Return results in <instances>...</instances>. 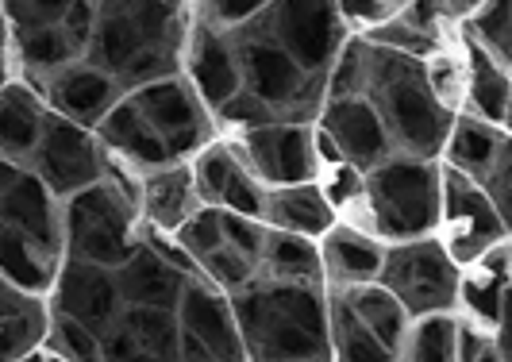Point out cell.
Wrapping results in <instances>:
<instances>
[{"label": "cell", "instance_id": "cell-1", "mask_svg": "<svg viewBox=\"0 0 512 362\" xmlns=\"http://www.w3.org/2000/svg\"><path fill=\"white\" fill-rule=\"evenodd\" d=\"M185 39L189 27L181 0H97L85 62L104 70L120 93H135L178 74Z\"/></svg>", "mask_w": 512, "mask_h": 362}, {"label": "cell", "instance_id": "cell-2", "mask_svg": "<svg viewBox=\"0 0 512 362\" xmlns=\"http://www.w3.org/2000/svg\"><path fill=\"white\" fill-rule=\"evenodd\" d=\"M231 316L247 362H328V301L320 285L255 278L235 289Z\"/></svg>", "mask_w": 512, "mask_h": 362}, {"label": "cell", "instance_id": "cell-3", "mask_svg": "<svg viewBox=\"0 0 512 362\" xmlns=\"http://www.w3.org/2000/svg\"><path fill=\"white\" fill-rule=\"evenodd\" d=\"M362 101L378 112L397 155H439L447 143V131L455 124L451 104L432 89L428 66L420 58L389 51V47H374V43H366Z\"/></svg>", "mask_w": 512, "mask_h": 362}, {"label": "cell", "instance_id": "cell-4", "mask_svg": "<svg viewBox=\"0 0 512 362\" xmlns=\"http://www.w3.org/2000/svg\"><path fill=\"white\" fill-rule=\"evenodd\" d=\"M62 247L70 259L97 262L116 270L139 247L135 232V201L120 178L93 181L62 208Z\"/></svg>", "mask_w": 512, "mask_h": 362}, {"label": "cell", "instance_id": "cell-5", "mask_svg": "<svg viewBox=\"0 0 512 362\" xmlns=\"http://www.w3.org/2000/svg\"><path fill=\"white\" fill-rule=\"evenodd\" d=\"M235 54H239V78L243 93H251L258 104L274 112L278 124H305L328 101V78L305 74L289 54L270 43L258 31H228Z\"/></svg>", "mask_w": 512, "mask_h": 362}, {"label": "cell", "instance_id": "cell-6", "mask_svg": "<svg viewBox=\"0 0 512 362\" xmlns=\"http://www.w3.org/2000/svg\"><path fill=\"white\" fill-rule=\"evenodd\" d=\"M362 189L385 239H420L439 224V170L428 158L389 155L366 170Z\"/></svg>", "mask_w": 512, "mask_h": 362}, {"label": "cell", "instance_id": "cell-7", "mask_svg": "<svg viewBox=\"0 0 512 362\" xmlns=\"http://www.w3.org/2000/svg\"><path fill=\"white\" fill-rule=\"evenodd\" d=\"M243 27L278 43L305 74L316 78H328L332 62L347 43V24L335 0H274L262 16Z\"/></svg>", "mask_w": 512, "mask_h": 362}, {"label": "cell", "instance_id": "cell-8", "mask_svg": "<svg viewBox=\"0 0 512 362\" xmlns=\"http://www.w3.org/2000/svg\"><path fill=\"white\" fill-rule=\"evenodd\" d=\"M378 282L401 301L409 316L447 312L459 297V266L436 239H412L385 251Z\"/></svg>", "mask_w": 512, "mask_h": 362}, {"label": "cell", "instance_id": "cell-9", "mask_svg": "<svg viewBox=\"0 0 512 362\" xmlns=\"http://www.w3.org/2000/svg\"><path fill=\"white\" fill-rule=\"evenodd\" d=\"M27 170L43 181L54 197H74L108 174V162H104L97 139L81 124L66 120V116H47V128L39 135V147L27 162Z\"/></svg>", "mask_w": 512, "mask_h": 362}, {"label": "cell", "instance_id": "cell-10", "mask_svg": "<svg viewBox=\"0 0 512 362\" xmlns=\"http://www.w3.org/2000/svg\"><path fill=\"white\" fill-rule=\"evenodd\" d=\"M128 101L139 108V116L151 124L154 135L166 143V151H170L174 162H178L181 155L201 151L208 143V135H212L205 104L197 101V93H193L178 74L135 89V93H128Z\"/></svg>", "mask_w": 512, "mask_h": 362}, {"label": "cell", "instance_id": "cell-11", "mask_svg": "<svg viewBox=\"0 0 512 362\" xmlns=\"http://www.w3.org/2000/svg\"><path fill=\"white\" fill-rule=\"evenodd\" d=\"M439 216H447V224L455 228L451 239V259H482V251L501 243L509 235V220L493 208L486 189L478 181H470L459 170L439 174Z\"/></svg>", "mask_w": 512, "mask_h": 362}, {"label": "cell", "instance_id": "cell-12", "mask_svg": "<svg viewBox=\"0 0 512 362\" xmlns=\"http://www.w3.org/2000/svg\"><path fill=\"white\" fill-rule=\"evenodd\" d=\"M120 309H124V297H120L116 274L108 266L66 259L62 270L54 274V312L77 320L97 339L116 324Z\"/></svg>", "mask_w": 512, "mask_h": 362}, {"label": "cell", "instance_id": "cell-13", "mask_svg": "<svg viewBox=\"0 0 512 362\" xmlns=\"http://www.w3.org/2000/svg\"><path fill=\"white\" fill-rule=\"evenodd\" d=\"M174 316H178L181 336L189 339V343H197L201 351H208L216 362H247L231 305L212 285L189 278L185 289H181V301Z\"/></svg>", "mask_w": 512, "mask_h": 362}, {"label": "cell", "instance_id": "cell-14", "mask_svg": "<svg viewBox=\"0 0 512 362\" xmlns=\"http://www.w3.org/2000/svg\"><path fill=\"white\" fill-rule=\"evenodd\" d=\"M247 162L270 185H301L316 174V147L305 124H266L243 139Z\"/></svg>", "mask_w": 512, "mask_h": 362}, {"label": "cell", "instance_id": "cell-15", "mask_svg": "<svg viewBox=\"0 0 512 362\" xmlns=\"http://www.w3.org/2000/svg\"><path fill=\"white\" fill-rule=\"evenodd\" d=\"M320 124H324V135L335 143L339 158L355 170H374L378 162H385L393 151L389 135H385L382 120L370 104L362 97H343V101H328L320 108Z\"/></svg>", "mask_w": 512, "mask_h": 362}, {"label": "cell", "instance_id": "cell-16", "mask_svg": "<svg viewBox=\"0 0 512 362\" xmlns=\"http://www.w3.org/2000/svg\"><path fill=\"white\" fill-rule=\"evenodd\" d=\"M39 89H43V101L51 104L58 116L74 120V124H81V128L101 124L104 112L124 97L120 85L108 78L104 70H97L93 62H85V58H77V62H70L66 70L51 74Z\"/></svg>", "mask_w": 512, "mask_h": 362}, {"label": "cell", "instance_id": "cell-17", "mask_svg": "<svg viewBox=\"0 0 512 362\" xmlns=\"http://www.w3.org/2000/svg\"><path fill=\"white\" fill-rule=\"evenodd\" d=\"M0 220L24 232L51 259L62 255V216L54 212V193L27 166H20L16 178L0 189Z\"/></svg>", "mask_w": 512, "mask_h": 362}, {"label": "cell", "instance_id": "cell-18", "mask_svg": "<svg viewBox=\"0 0 512 362\" xmlns=\"http://www.w3.org/2000/svg\"><path fill=\"white\" fill-rule=\"evenodd\" d=\"M189 47V78H193V93L197 101L208 104V108H220L228 104L239 89H243V78H239V54H235V43H231L228 31H212V27L197 24L185 39Z\"/></svg>", "mask_w": 512, "mask_h": 362}, {"label": "cell", "instance_id": "cell-19", "mask_svg": "<svg viewBox=\"0 0 512 362\" xmlns=\"http://www.w3.org/2000/svg\"><path fill=\"white\" fill-rule=\"evenodd\" d=\"M112 274H116L124 305H147V309H170V312L178 309L181 289L193 278V274L178 270L174 262L162 259L151 243H143V239H139V247Z\"/></svg>", "mask_w": 512, "mask_h": 362}, {"label": "cell", "instance_id": "cell-20", "mask_svg": "<svg viewBox=\"0 0 512 362\" xmlns=\"http://www.w3.org/2000/svg\"><path fill=\"white\" fill-rule=\"evenodd\" d=\"M47 116H51L47 104L31 85L8 81L0 89V158L27 166L47 128Z\"/></svg>", "mask_w": 512, "mask_h": 362}, {"label": "cell", "instance_id": "cell-21", "mask_svg": "<svg viewBox=\"0 0 512 362\" xmlns=\"http://www.w3.org/2000/svg\"><path fill=\"white\" fill-rule=\"evenodd\" d=\"M97 131H101L104 147H112L116 155H124L131 166H139V170L174 166V158H170V151H166V143L154 135L151 124L139 116V108H135L128 97H120V101L104 112V120L97 124Z\"/></svg>", "mask_w": 512, "mask_h": 362}, {"label": "cell", "instance_id": "cell-22", "mask_svg": "<svg viewBox=\"0 0 512 362\" xmlns=\"http://www.w3.org/2000/svg\"><path fill=\"white\" fill-rule=\"evenodd\" d=\"M262 216L278 228L293 235H324L332 228V201L324 197L320 185H278L274 193H266Z\"/></svg>", "mask_w": 512, "mask_h": 362}, {"label": "cell", "instance_id": "cell-23", "mask_svg": "<svg viewBox=\"0 0 512 362\" xmlns=\"http://www.w3.org/2000/svg\"><path fill=\"white\" fill-rule=\"evenodd\" d=\"M139 201H143V208H147L151 224L166 228V232H178L181 224L197 212L193 174H189L185 166H162V170H151V174L143 178Z\"/></svg>", "mask_w": 512, "mask_h": 362}, {"label": "cell", "instance_id": "cell-24", "mask_svg": "<svg viewBox=\"0 0 512 362\" xmlns=\"http://www.w3.org/2000/svg\"><path fill=\"white\" fill-rule=\"evenodd\" d=\"M12 47H16V62H20V70H24V78L31 81V85H43L51 74L66 70L77 58H85V51L66 35L62 24L16 31Z\"/></svg>", "mask_w": 512, "mask_h": 362}, {"label": "cell", "instance_id": "cell-25", "mask_svg": "<svg viewBox=\"0 0 512 362\" xmlns=\"http://www.w3.org/2000/svg\"><path fill=\"white\" fill-rule=\"evenodd\" d=\"M58 274V259L39 251L24 232H16L8 220H0V278L12 282L20 293H47Z\"/></svg>", "mask_w": 512, "mask_h": 362}, {"label": "cell", "instance_id": "cell-26", "mask_svg": "<svg viewBox=\"0 0 512 362\" xmlns=\"http://www.w3.org/2000/svg\"><path fill=\"white\" fill-rule=\"evenodd\" d=\"M258 274L274 278V282L324 285V262H320V251L308 243L305 235L266 228V243H262V255H258Z\"/></svg>", "mask_w": 512, "mask_h": 362}, {"label": "cell", "instance_id": "cell-27", "mask_svg": "<svg viewBox=\"0 0 512 362\" xmlns=\"http://www.w3.org/2000/svg\"><path fill=\"white\" fill-rule=\"evenodd\" d=\"M505 131L486 124V120H474V116H459L451 131H447V155H451V170L466 174L470 181H486L489 166L497 162L501 147H505Z\"/></svg>", "mask_w": 512, "mask_h": 362}, {"label": "cell", "instance_id": "cell-28", "mask_svg": "<svg viewBox=\"0 0 512 362\" xmlns=\"http://www.w3.org/2000/svg\"><path fill=\"white\" fill-rule=\"evenodd\" d=\"M324 239V255L320 262H328L335 282L343 285H362L374 282L378 270H382L385 251L370 239V235L355 232V228H328Z\"/></svg>", "mask_w": 512, "mask_h": 362}, {"label": "cell", "instance_id": "cell-29", "mask_svg": "<svg viewBox=\"0 0 512 362\" xmlns=\"http://www.w3.org/2000/svg\"><path fill=\"white\" fill-rule=\"evenodd\" d=\"M347 309L359 316L362 324L382 339L389 351H397L405 343V332H409V312L401 309V301L385 289V285L362 282V285H347L343 293Z\"/></svg>", "mask_w": 512, "mask_h": 362}, {"label": "cell", "instance_id": "cell-30", "mask_svg": "<svg viewBox=\"0 0 512 362\" xmlns=\"http://www.w3.org/2000/svg\"><path fill=\"white\" fill-rule=\"evenodd\" d=\"M328 332H332V355H339V362H397V351H389L382 339L347 309L343 297L328 301Z\"/></svg>", "mask_w": 512, "mask_h": 362}, {"label": "cell", "instance_id": "cell-31", "mask_svg": "<svg viewBox=\"0 0 512 362\" xmlns=\"http://www.w3.org/2000/svg\"><path fill=\"white\" fill-rule=\"evenodd\" d=\"M470 108L493 128L509 120V74L501 62H493L478 47H474V66H470Z\"/></svg>", "mask_w": 512, "mask_h": 362}, {"label": "cell", "instance_id": "cell-32", "mask_svg": "<svg viewBox=\"0 0 512 362\" xmlns=\"http://www.w3.org/2000/svg\"><path fill=\"white\" fill-rule=\"evenodd\" d=\"M47 336V312L31 309L24 316H12L0 324V362H66L51 347L43 351L39 343Z\"/></svg>", "mask_w": 512, "mask_h": 362}, {"label": "cell", "instance_id": "cell-33", "mask_svg": "<svg viewBox=\"0 0 512 362\" xmlns=\"http://www.w3.org/2000/svg\"><path fill=\"white\" fill-rule=\"evenodd\" d=\"M420 324L412 328L409 362H455V320L447 312L416 316Z\"/></svg>", "mask_w": 512, "mask_h": 362}, {"label": "cell", "instance_id": "cell-34", "mask_svg": "<svg viewBox=\"0 0 512 362\" xmlns=\"http://www.w3.org/2000/svg\"><path fill=\"white\" fill-rule=\"evenodd\" d=\"M474 39L486 47V54L493 62L509 66V54H512V16H509V0H482L478 16H474Z\"/></svg>", "mask_w": 512, "mask_h": 362}, {"label": "cell", "instance_id": "cell-35", "mask_svg": "<svg viewBox=\"0 0 512 362\" xmlns=\"http://www.w3.org/2000/svg\"><path fill=\"white\" fill-rule=\"evenodd\" d=\"M366 43L389 47V51H401V54H409V58H432V54L439 51L436 31H420V27L405 24L401 16H397V20H382V24L370 31Z\"/></svg>", "mask_w": 512, "mask_h": 362}, {"label": "cell", "instance_id": "cell-36", "mask_svg": "<svg viewBox=\"0 0 512 362\" xmlns=\"http://www.w3.org/2000/svg\"><path fill=\"white\" fill-rule=\"evenodd\" d=\"M239 158L231 155V147H208L201 151V158L193 162V189H197V201H208V205H220V193L228 178L235 174Z\"/></svg>", "mask_w": 512, "mask_h": 362}, {"label": "cell", "instance_id": "cell-37", "mask_svg": "<svg viewBox=\"0 0 512 362\" xmlns=\"http://www.w3.org/2000/svg\"><path fill=\"white\" fill-rule=\"evenodd\" d=\"M220 208H197L185 224L178 228V247L193 262H201L205 255H212L216 247H224V224H220Z\"/></svg>", "mask_w": 512, "mask_h": 362}, {"label": "cell", "instance_id": "cell-38", "mask_svg": "<svg viewBox=\"0 0 512 362\" xmlns=\"http://www.w3.org/2000/svg\"><path fill=\"white\" fill-rule=\"evenodd\" d=\"M362 85H366V39H351L343 43V51L328 70V101L362 97Z\"/></svg>", "mask_w": 512, "mask_h": 362}, {"label": "cell", "instance_id": "cell-39", "mask_svg": "<svg viewBox=\"0 0 512 362\" xmlns=\"http://www.w3.org/2000/svg\"><path fill=\"white\" fill-rule=\"evenodd\" d=\"M486 270V266H482ZM462 297L474 316H482L486 324H501V305H505V289H509V270H486L482 278H470L466 285H459Z\"/></svg>", "mask_w": 512, "mask_h": 362}, {"label": "cell", "instance_id": "cell-40", "mask_svg": "<svg viewBox=\"0 0 512 362\" xmlns=\"http://www.w3.org/2000/svg\"><path fill=\"white\" fill-rule=\"evenodd\" d=\"M47 339H51L54 355H62L66 362H101V339L93 336V332H85L70 316H58L54 312Z\"/></svg>", "mask_w": 512, "mask_h": 362}, {"label": "cell", "instance_id": "cell-41", "mask_svg": "<svg viewBox=\"0 0 512 362\" xmlns=\"http://www.w3.org/2000/svg\"><path fill=\"white\" fill-rule=\"evenodd\" d=\"M274 0H201V20L197 24L212 27V31H239L262 16Z\"/></svg>", "mask_w": 512, "mask_h": 362}, {"label": "cell", "instance_id": "cell-42", "mask_svg": "<svg viewBox=\"0 0 512 362\" xmlns=\"http://www.w3.org/2000/svg\"><path fill=\"white\" fill-rule=\"evenodd\" d=\"M197 266L205 270L212 282L224 285V289H231V293H235V289H243L247 282H255V278H258L255 262L243 259L239 251H231L228 243H224V247H216L212 255H205V259L197 262Z\"/></svg>", "mask_w": 512, "mask_h": 362}, {"label": "cell", "instance_id": "cell-43", "mask_svg": "<svg viewBox=\"0 0 512 362\" xmlns=\"http://www.w3.org/2000/svg\"><path fill=\"white\" fill-rule=\"evenodd\" d=\"M70 4H74V0H0L4 20L16 27V31L62 24V16H66Z\"/></svg>", "mask_w": 512, "mask_h": 362}, {"label": "cell", "instance_id": "cell-44", "mask_svg": "<svg viewBox=\"0 0 512 362\" xmlns=\"http://www.w3.org/2000/svg\"><path fill=\"white\" fill-rule=\"evenodd\" d=\"M262 201H266V189H262L243 166H235V174H231L228 185H224V193H220V208L258 220V216H262Z\"/></svg>", "mask_w": 512, "mask_h": 362}, {"label": "cell", "instance_id": "cell-45", "mask_svg": "<svg viewBox=\"0 0 512 362\" xmlns=\"http://www.w3.org/2000/svg\"><path fill=\"white\" fill-rule=\"evenodd\" d=\"M220 224H224V243H228L231 251H239L243 259H251L258 266L262 243H266V228L258 220H251V216H239V212H224Z\"/></svg>", "mask_w": 512, "mask_h": 362}, {"label": "cell", "instance_id": "cell-46", "mask_svg": "<svg viewBox=\"0 0 512 362\" xmlns=\"http://www.w3.org/2000/svg\"><path fill=\"white\" fill-rule=\"evenodd\" d=\"M216 112H220V120H224L228 128H243V131H255V128H266V124H278V120H274V112H270L266 104H258L251 93H243V89H239V93H235L228 104H220Z\"/></svg>", "mask_w": 512, "mask_h": 362}, {"label": "cell", "instance_id": "cell-47", "mask_svg": "<svg viewBox=\"0 0 512 362\" xmlns=\"http://www.w3.org/2000/svg\"><path fill=\"white\" fill-rule=\"evenodd\" d=\"M101 362H178V359H166V355H158V351H147V347L135 343L120 324H112L101 336Z\"/></svg>", "mask_w": 512, "mask_h": 362}, {"label": "cell", "instance_id": "cell-48", "mask_svg": "<svg viewBox=\"0 0 512 362\" xmlns=\"http://www.w3.org/2000/svg\"><path fill=\"white\" fill-rule=\"evenodd\" d=\"M93 16H97V0H74V4L66 8V16H62L66 35L74 39L81 51L89 47V35H93Z\"/></svg>", "mask_w": 512, "mask_h": 362}, {"label": "cell", "instance_id": "cell-49", "mask_svg": "<svg viewBox=\"0 0 512 362\" xmlns=\"http://www.w3.org/2000/svg\"><path fill=\"white\" fill-rule=\"evenodd\" d=\"M343 24L347 20H362V24H382L389 20V0H335Z\"/></svg>", "mask_w": 512, "mask_h": 362}, {"label": "cell", "instance_id": "cell-50", "mask_svg": "<svg viewBox=\"0 0 512 362\" xmlns=\"http://www.w3.org/2000/svg\"><path fill=\"white\" fill-rule=\"evenodd\" d=\"M493 347V339L474 332V328H459L455 324V362H478Z\"/></svg>", "mask_w": 512, "mask_h": 362}, {"label": "cell", "instance_id": "cell-51", "mask_svg": "<svg viewBox=\"0 0 512 362\" xmlns=\"http://www.w3.org/2000/svg\"><path fill=\"white\" fill-rule=\"evenodd\" d=\"M447 12V4L443 0H409V8H405V24L420 27V31H436V20Z\"/></svg>", "mask_w": 512, "mask_h": 362}, {"label": "cell", "instance_id": "cell-52", "mask_svg": "<svg viewBox=\"0 0 512 362\" xmlns=\"http://www.w3.org/2000/svg\"><path fill=\"white\" fill-rule=\"evenodd\" d=\"M31 309H39V305H35V301H27V293H20L16 285L0 278V324H4V320H12V316H24V312H31Z\"/></svg>", "mask_w": 512, "mask_h": 362}, {"label": "cell", "instance_id": "cell-53", "mask_svg": "<svg viewBox=\"0 0 512 362\" xmlns=\"http://www.w3.org/2000/svg\"><path fill=\"white\" fill-rule=\"evenodd\" d=\"M355 193H362V181H359V170L355 166H347L339 178H335V185H332V193H324L328 201H351Z\"/></svg>", "mask_w": 512, "mask_h": 362}, {"label": "cell", "instance_id": "cell-54", "mask_svg": "<svg viewBox=\"0 0 512 362\" xmlns=\"http://www.w3.org/2000/svg\"><path fill=\"white\" fill-rule=\"evenodd\" d=\"M478 362H505V351H501V347L493 343V347H489V351H486V355H482Z\"/></svg>", "mask_w": 512, "mask_h": 362}, {"label": "cell", "instance_id": "cell-55", "mask_svg": "<svg viewBox=\"0 0 512 362\" xmlns=\"http://www.w3.org/2000/svg\"><path fill=\"white\" fill-rule=\"evenodd\" d=\"M443 4H447V8H459V12H466V8H478L482 0H443Z\"/></svg>", "mask_w": 512, "mask_h": 362}, {"label": "cell", "instance_id": "cell-56", "mask_svg": "<svg viewBox=\"0 0 512 362\" xmlns=\"http://www.w3.org/2000/svg\"><path fill=\"white\" fill-rule=\"evenodd\" d=\"M4 39H8V20H4V8H0V47H4Z\"/></svg>", "mask_w": 512, "mask_h": 362}, {"label": "cell", "instance_id": "cell-57", "mask_svg": "<svg viewBox=\"0 0 512 362\" xmlns=\"http://www.w3.org/2000/svg\"><path fill=\"white\" fill-rule=\"evenodd\" d=\"M8 85V62H4V54H0V89Z\"/></svg>", "mask_w": 512, "mask_h": 362}]
</instances>
